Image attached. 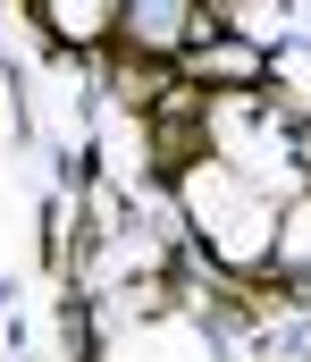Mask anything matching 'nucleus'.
Wrapping results in <instances>:
<instances>
[{
	"label": "nucleus",
	"instance_id": "nucleus-5",
	"mask_svg": "<svg viewBox=\"0 0 311 362\" xmlns=\"http://www.w3.org/2000/svg\"><path fill=\"white\" fill-rule=\"evenodd\" d=\"M295 160H303V177H311V127H295Z\"/></svg>",
	"mask_w": 311,
	"mask_h": 362
},
{
	"label": "nucleus",
	"instance_id": "nucleus-2",
	"mask_svg": "<svg viewBox=\"0 0 311 362\" xmlns=\"http://www.w3.org/2000/svg\"><path fill=\"white\" fill-rule=\"evenodd\" d=\"M261 76H269V51H261L252 34H236L227 17L194 42V85L202 93H244V85H261Z\"/></svg>",
	"mask_w": 311,
	"mask_h": 362
},
{
	"label": "nucleus",
	"instance_id": "nucleus-4",
	"mask_svg": "<svg viewBox=\"0 0 311 362\" xmlns=\"http://www.w3.org/2000/svg\"><path fill=\"white\" fill-rule=\"evenodd\" d=\"M269 270H278V278H311V194L278 219V236H269Z\"/></svg>",
	"mask_w": 311,
	"mask_h": 362
},
{
	"label": "nucleus",
	"instance_id": "nucleus-1",
	"mask_svg": "<svg viewBox=\"0 0 311 362\" xmlns=\"http://www.w3.org/2000/svg\"><path fill=\"white\" fill-rule=\"evenodd\" d=\"M219 17H194L185 0H135V8H118V42H126V59H169L177 42H202Z\"/></svg>",
	"mask_w": 311,
	"mask_h": 362
},
{
	"label": "nucleus",
	"instance_id": "nucleus-3",
	"mask_svg": "<svg viewBox=\"0 0 311 362\" xmlns=\"http://www.w3.org/2000/svg\"><path fill=\"white\" fill-rule=\"evenodd\" d=\"M42 25L68 51H93V42H118V0H42Z\"/></svg>",
	"mask_w": 311,
	"mask_h": 362
}]
</instances>
